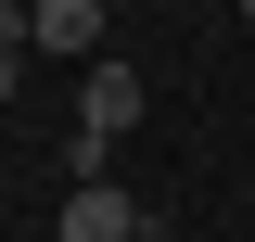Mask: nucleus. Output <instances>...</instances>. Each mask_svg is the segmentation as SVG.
I'll use <instances>...</instances> for the list:
<instances>
[{
  "label": "nucleus",
  "instance_id": "1",
  "mask_svg": "<svg viewBox=\"0 0 255 242\" xmlns=\"http://www.w3.org/2000/svg\"><path fill=\"white\" fill-rule=\"evenodd\" d=\"M77 127H90V140H128V127H140V77H128V64H90V90H77Z\"/></svg>",
  "mask_w": 255,
  "mask_h": 242
},
{
  "label": "nucleus",
  "instance_id": "2",
  "mask_svg": "<svg viewBox=\"0 0 255 242\" xmlns=\"http://www.w3.org/2000/svg\"><path fill=\"white\" fill-rule=\"evenodd\" d=\"M128 230H140V204H128L115 179H77L64 191V242H128Z\"/></svg>",
  "mask_w": 255,
  "mask_h": 242
},
{
  "label": "nucleus",
  "instance_id": "3",
  "mask_svg": "<svg viewBox=\"0 0 255 242\" xmlns=\"http://www.w3.org/2000/svg\"><path fill=\"white\" fill-rule=\"evenodd\" d=\"M38 51H77V64H102V0H38Z\"/></svg>",
  "mask_w": 255,
  "mask_h": 242
},
{
  "label": "nucleus",
  "instance_id": "4",
  "mask_svg": "<svg viewBox=\"0 0 255 242\" xmlns=\"http://www.w3.org/2000/svg\"><path fill=\"white\" fill-rule=\"evenodd\" d=\"M13 90H26V51H0V102H13Z\"/></svg>",
  "mask_w": 255,
  "mask_h": 242
},
{
  "label": "nucleus",
  "instance_id": "5",
  "mask_svg": "<svg viewBox=\"0 0 255 242\" xmlns=\"http://www.w3.org/2000/svg\"><path fill=\"white\" fill-rule=\"evenodd\" d=\"M128 242H166V230H153V217H140V230H128Z\"/></svg>",
  "mask_w": 255,
  "mask_h": 242
},
{
  "label": "nucleus",
  "instance_id": "6",
  "mask_svg": "<svg viewBox=\"0 0 255 242\" xmlns=\"http://www.w3.org/2000/svg\"><path fill=\"white\" fill-rule=\"evenodd\" d=\"M230 13H255V0H230Z\"/></svg>",
  "mask_w": 255,
  "mask_h": 242
}]
</instances>
